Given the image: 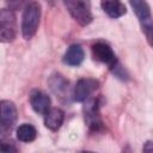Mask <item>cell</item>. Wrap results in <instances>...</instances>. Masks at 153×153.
Returning a JSON list of instances; mask_svg holds the SVG:
<instances>
[{
	"instance_id": "obj_1",
	"label": "cell",
	"mask_w": 153,
	"mask_h": 153,
	"mask_svg": "<svg viewBox=\"0 0 153 153\" xmlns=\"http://www.w3.org/2000/svg\"><path fill=\"white\" fill-rule=\"evenodd\" d=\"M41 20V5L37 1L26 2L22 16V35L24 39H31L38 29Z\"/></svg>"
},
{
	"instance_id": "obj_2",
	"label": "cell",
	"mask_w": 153,
	"mask_h": 153,
	"mask_svg": "<svg viewBox=\"0 0 153 153\" xmlns=\"http://www.w3.org/2000/svg\"><path fill=\"white\" fill-rule=\"evenodd\" d=\"M100 98L90 97L87 100L84 102L82 112L85 123L92 131H100L104 128V123L100 117Z\"/></svg>"
},
{
	"instance_id": "obj_3",
	"label": "cell",
	"mask_w": 153,
	"mask_h": 153,
	"mask_svg": "<svg viewBox=\"0 0 153 153\" xmlns=\"http://www.w3.org/2000/svg\"><path fill=\"white\" fill-rule=\"evenodd\" d=\"M63 5L66 6L69 14L73 17V19L81 26L88 25L93 20V16L91 12V4L90 1L84 0H67L63 1Z\"/></svg>"
},
{
	"instance_id": "obj_4",
	"label": "cell",
	"mask_w": 153,
	"mask_h": 153,
	"mask_svg": "<svg viewBox=\"0 0 153 153\" xmlns=\"http://www.w3.org/2000/svg\"><path fill=\"white\" fill-rule=\"evenodd\" d=\"M0 110H1L0 133H1V137L4 139L13 129L17 122V118H18V111H17L14 103L8 99H2L0 102Z\"/></svg>"
},
{
	"instance_id": "obj_5",
	"label": "cell",
	"mask_w": 153,
	"mask_h": 153,
	"mask_svg": "<svg viewBox=\"0 0 153 153\" xmlns=\"http://www.w3.org/2000/svg\"><path fill=\"white\" fill-rule=\"evenodd\" d=\"M17 36L16 14L11 8H1L0 11V39L2 43L12 42Z\"/></svg>"
},
{
	"instance_id": "obj_6",
	"label": "cell",
	"mask_w": 153,
	"mask_h": 153,
	"mask_svg": "<svg viewBox=\"0 0 153 153\" xmlns=\"http://www.w3.org/2000/svg\"><path fill=\"white\" fill-rule=\"evenodd\" d=\"M91 50H92L93 59L98 62L106 65L110 71H112L120 63L112 48L105 42H96L94 44H92Z\"/></svg>"
},
{
	"instance_id": "obj_7",
	"label": "cell",
	"mask_w": 153,
	"mask_h": 153,
	"mask_svg": "<svg viewBox=\"0 0 153 153\" xmlns=\"http://www.w3.org/2000/svg\"><path fill=\"white\" fill-rule=\"evenodd\" d=\"M98 86H99V82L96 79H92V78L79 79L72 92L73 100L78 103H84L91 97V94L98 88Z\"/></svg>"
},
{
	"instance_id": "obj_8",
	"label": "cell",
	"mask_w": 153,
	"mask_h": 153,
	"mask_svg": "<svg viewBox=\"0 0 153 153\" xmlns=\"http://www.w3.org/2000/svg\"><path fill=\"white\" fill-rule=\"evenodd\" d=\"M48 85L51 92L61 100H67L69 97V82L60 73H53L48 79Z\"/></svg>"
},
{
	"instance_id": "obj_9",
	"label": "cell",
	"mask_w": 153,
	"mask_h": 153,
	"mask_svg": "<svg viewBox=\"0 0 153 153\" xmlns=\"http://www.w3.org/2000/svg\"><path fill=\"white\" fill-rule=\"evenodd\" d=\"M29 100H30L31 108L37 114L45 115L51 109V99H50V97L45 92H43L41 90H33L30 93Z\"/></svg>"
},
{
	"instance_id": "obj_10",
	"label": "cell",
	"mask_w": 153,
	"mask_h": 153,
	"mask_svg": "<svg viewBox=\"0 0 153 153\" xmlns=\"http://www.w3.org/2000/svg\"><path fill=\"white\" fill-rule=\"evenodd\" d=\"M84 59H85V53H84L82 47L80 44H71L67 48V50L62 57V61H63V63H66L68 66L76 67V66L81 65Z\"/></svg>"
},
{
	"instance_id": "obj_11",
	"label": "cell",
	"mask_w": 153,
	"mask_h": 153,
	"mask_svg": "<svg viewBox=\"0 0 153 153\" xmlns=\"http://www.w3.org/2000/svg\"><path fill=\"white\" fill-rule=\"evenodd\" d=\"M63 120H65V112L60 108H51L44 115V126L48 129L56 131L61 128Z\"/></svg>"
},
{
	"instance_id": "obj_12",
	"label": "cell",
	"mask_w": 153,
	"mask_h": 153,
	"mask_svg": "<svg viewBox=\"0 0 153 153\" xmlns=\"http://www.w3.org/2000/svg\"><path fill=\"white\" fill-rule=\"evenodd\" d=\"M102 10L110 17V18H120L127 13L126 5L121 1H102L100 2Z\"/></svg>"
},
{
	"instance_id": "obj_13",
	"label": "cell",
	"mask_w": 153,
	"mask_h": 153,
	"mask_svg": "<svg viewBox=\"0 0 153 153\" xmlns=\"http://www.w3.org/2000/svg\"><path fill=\"white\" fill-rule=\"evenodd\" d=\"M16 134H17V139L19 141H22V142H31V141H33L36 139L37 130L32 124L23 123L17 128Z\"/></svg>"
},
{
	"instance_id": "obj_14",
	"label": "cell",
	"mask_w": 153,
	"mask_h": 153,
	"mask_svg": "<svg viewBox=\"0 0 153 153\" xmlns=\"http://www.w3.org/2000/svg\"><path fill=\"white\" fill-rule=\"evenodd\" d=\"M129 5L131 6V8H133L136 18L139 19V22H143V20H146V19H148V18L152 17L149 5L146 1L134 0V1H130Z\"/></svg>"
},
{
	"instance_id": "obj_15",
	"label": "cell",
	"mask_w": 153,
	"mask_h": 153,
	"mask_svg": "<svg viewBox=\"0 0 153 153\" xmlns=\"http://www.w3.org/2000/svg\"><path fill=\"white\" fill-rule=\"evenodd\" d=\"M140 25L148 44L153 48V18L151 17L143 22H140Z\"/></svg>"
},
{
	"instance_id": "obj_16",
	"label": "cell",
	"mask_w": 153,
	"mask_h": 153,
	"mask_svg": "<svg viewBox=\"0 0 153 153\" xmlns=\"http://www.w3.org/2000/svg\"><path fill=\"white\" fill-rule=\"evenodd\" d=\"M1 153H18V147L12 140L1 139Z\"/></svg>"
},
{
	"instance_id": "obj_17",
	"label": "cell",
	"mask_w": 153,
	"mask_h": 153,
	"mask_svg": "<svg viewBox=\"0 0 153 153\" xmlns=\"http://www.w3.org/2000/svg\"><path fill=\"white\" fill-rule=\"evenodd\" d=\"M142 153H153V141L148 140L142 146Z\"/></svg>"
},
{
	"instance_id": "obj_18",
	"label": "cell",
	"mask_w": 153,
	"mask_h": 153,
	"mask_svg": "<svg viewBox=\"0 0 153 153\" xmlns=\"http://www.w3.org/2000/svg\"><path fill=\"white\" fill-rule=\"evenodd\" d=\"M79 153H94V152H91V151H82V152H79Z\"/></svg>"
}]
</instances>
